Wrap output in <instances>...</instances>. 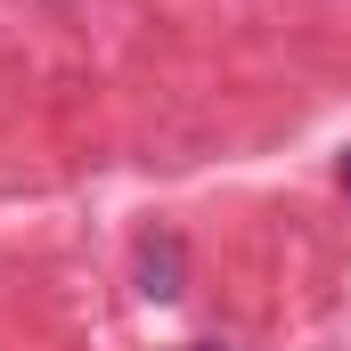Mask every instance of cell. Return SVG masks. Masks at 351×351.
<instances>
[{"label":"cell","instance_id":"obj_1","mask_svg":"<svg viewBox=\"0 0 351 351\" xmlns=\"http://www.w3.org/2000/svg\"><path fill=\"white\" fill-rule=\"evenodd\" d=\"M131 278H139L147 302H180V294H188V237H180V229H147Z\"/></svg>","mask_w":351,"mask_h":351},{"label":"cell","instance_id":"obj_3","mask_svg":"<svg viewBox=\"0 0 351 351\" xmlns=\"http://www.w3.org/2000/svg\"><path fill=\"white\" fill-rule=\"evenodd\" d=\"M196 351H229V343H196Z\"/></svg>","mask_w":351,"mask_h":351},{"label":"cell","instance_id":"obj_2","mask_svg":"<svg viewBox=\"0 0 351 351\" xmlns=\"http://www.w3.org/2000/svg\"><path fill=\"white\" fill-rule=\"evenodd\" d=\"M335 180H343V196H351V147H343V164H335Z\"/></svg>","mask_w":351,"mask_h":351}]
</instances>
